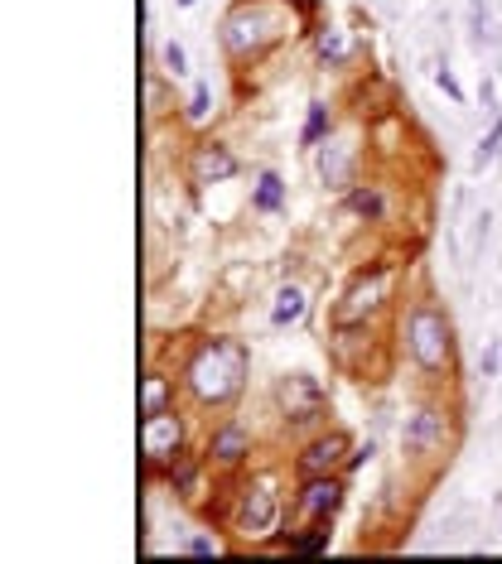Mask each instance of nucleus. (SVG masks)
Listing matches in <instances>:
<instances>
[{"label": "nucleus", "instance_id": "6e6552de", "mask_svg": "<svg viewBox=\"0 0 502 564\" xmlns=\"http://www.w3.org/2000/svg\"><path fill=\"white\" fill-rule=\"evenodd\" d=\"M232 174H237V160L227 155L223 145H198V155H194L198 184H223V179H232Z\"/></svg>", "mask_w": 502, "mask_h": 564}, {"label": "nucleus", "instance_id": "4468645a", "mask_svg": "<svg viewBox=\"0 0 502 564\" xmlns=\"http://www.w3.org/2000/svg\"><path fill=\"white\" fill-rule=\"evenodd\" d=\"M319 54L329 58V63H348V34L343 29H324L319 34Z\"/></svg>", "mask_w": 502, "mask_h": 564}, {"label": "nucleus", "instance_id": "dca6fc26", "mask_svg": "<svg viewBox=\"0 0 502 564\" xmlns=\"http://www.w3.org/2000/svg\"><path fill=\"white\" fill-rule=\"evenodd\" d=\"M353 213L382 217V193H377V188H358V193H353Z\"/></svg>", "mask_w": 502, "mask_h": 564}, {"label": "nucleus", "instance_id": "412c9836", "mask_svg": "<svg viewBox=\"0 0 502 564\" xmlns=\"http://www.w3.org/2000/svg\"><path fill=\"white\" fill-rule=\"evenodd\" d=\"M324 540H329V531H314V536L295 540V550H300V555H314V550H324Z\"/></svg>", "mask_w": 502, "mask_h": 564}, {"label": "nucleus", "instance_id": "9b49d317", "mask_svg": "<svg viewBox=\"0 0 502 564\" xmlns=\"http://www.w3.org/2000/svg\"><path fill=\"white\" fill-rule=\"evenodd\" d=\"M348 150H343V145H329V150H324V155H319V179H324V184H334V188H343L348 184Z\"/></svg>", "mask_w": 502, "mask_h": 564}, {"label": "nucleus", "instance_id": "f8f14e48", "mask_svg": "<svg viewBox=\"0 0 502 564\" xmlns=\"http://www.w3.org/2000/svg\"><path fill=\"white\" fill-rule=\"evenodd\" d=\"M242 454H247V430H242V425H227V430H218V439H213V458L237 463Z\"/></svg>", "mask_w": 502, "mask_h": 564}, {"label": "nucleus", "instance_id": "6ab92c4d", "mask_svg": "<svg viewBox=\"0 0 502 564\" xmlns=\"http://www.w3.org/2000/svg\"><path fill=\"white\" fill-rule=\"evenodd\" d=\"M165 68L174 73V78H184V73H189V68H184V49H179V44H165Z\"/></svg>", "mask_w": 502, "mask_h": 564}, {"label": "nucleus", "instance_id": "0eeeda50", "mask_svg": "<svg viewBox=\"0 0 502 564\" xmlns=\"http://www.w3.org/2000/svg\"><path fill=\"white\" fill-rule=\"evenodd\" d=\"M338 502H343V487L334 483V478H309V487H305V497H300V511L305 516H314V521H324V516H334L338 511Z\"/></svg>", "mask_w": 502, "mask_h": 564}, {"label": "nucleus", "instance_id": "39448f33", "mask_svg": "<svg viewBox=\"0 0 502 564\" xmlns=\"http://www.w3.org/2000/svg\"><path fill=\"white\" fill-rule=\"evenodd\" d=\"M440 439H445V415L440 410H416L411 425H406V449L430 454V449H440Z\"/></svg>", "mask_w": 502, "mask_h": 564}, {"label": "nucleus", "instance_id": "423d86ee", "mask_svg": "<svg viewBox=\"0 0 502 564\" xmlns=\"http://www.w3.org/2000/svg\"><path fill=\"white\" fill-rule=\"evenodd\" d=\"M343 454H348V434H324V439H314L305 454H300V468H305L309 478H319V473L338 468Z\"/></svg>", "mask_w": 502, "mask_h": 564}, {"label": "nucleus", "instance_id": "f03ea898", "mask_svg": "<svg viewBox=\"0 0 502 564\" xmlns=\"http://www.w3.org/2000/svg\"><path fill=\"white\" fill-rule=\"evenodd\" d=\"M406 343H411V357H416L425 372L449 367L454 343H449V319L440 314V309H430V304L411 309V319H406Z\"/></svg>", "mask_w": 502, "mask_h": 564}, {"label": "nucleus", "instance_id": "393cba45", "mask_svg": "<svg viewBox=\"0 0 502 564\" xmlns=\"http://www.w3.org/2000/svg\"><path fill=\"white\" fill-rule=\"evenodd\" d=\"M179 5H194V0H179Z\"/></svg>", "mask_w": 502, "mask_h": 564}, {"label": "nucleus", "instance_id": "1a4fd4ad", "mask_svg": "<svg viewBox=\"0 0 502 564\" xmlns=\"http://www.w3.org/2000/svg\"><path fill=\"white\" fill-rule=\"evenodd\" d=\"M382 285H387V275H382V270H372V280H358V290H353V295H348V304L338 309V319H363L367 309L377 304Z\"/></svg>", "mask_w": 502, "mask_h": 564}, {"label": "nucleus", "instance_id": "7ed1b4c3", "mask_svg": "<svg viewBox=\"0 0 502 564\" xmlns=\"http://www.w3.org/2000/svg\"><path fill=\"white\" fill-rule=\"evenodd\" d=\"M276 516H280V502H276V487L271 483H256L242 492V511H237V521H242V531L251 540L271 536L276 531Z\"/></svg>", "mask_w": 502, "mask_h": 564}, {"label": "nucleus", "instance_id": "ddd939ff", "mask_svg": "<svg viewBox=\"0 0 502 564\" xmlns=\"http://www.w3.org/2000/svg\"><path fill=\"white\" fill-rule=\"evenodd\" d=\"M300 314H305V290L300 285H285L276 295V314L271 319H276V328H285V323H295Z\"/></svg>", "mask_w": 502, "mask_h": 564}, {"label": "nucleus", "instance_id": "aec40b11", "mask_svg": "<svg viewBox=\"0 0 502 564\" xmlns=\"http://www.w3.org/2000/svg\"><path fill=\"white\" fill-rule=\"evenodd\" d=\"M203 116H208V87L198 82V87H194V102H189V121H203Z\"/></svg>", "mask_w": 502, "mask_h": 564}, {"label": "nucleus", "instance_id": "f3484780", "mask_svg": "<svg viewBox=\"0 0 502 564\" xmlns=\"http://www.w3.org/2000/svg\"><path fill=\"white\" fill-rule=\"evenodd\" d=\"M498 140H502V121H498V126H493V135H488V140H483V145H478V155H474V169H488V164H493V155H498Z\"/></svg>", "mask_w": 502, "mask_h": 564}, {"label": "nucleus", "instance_id": "4be33fe9", "mask_svg": "<svg viewBox=\"0 0 502 564\" xmlns=\"http://www.w3.org/2000/svg\"><path fill=\"white\" fill-rule=\"evenodd\" d=\"M319 131H324V107L309 111V131H305V140H319Z\"/></svg>", "mask_w": 502, "mask_h": 564}, {"label": "nucleus", "instance_id": "b1692460", "mask_svg": "<svg viewBox=\"0 0 502 564\" xmlns=\"http://www.w3.org/2000/svg\"><path fill=\"white\" fill-rule=\"evenodd\" d=\"M440 87H445V92H449V97H454V102H459V97H464V92H459V82L449 78V73H440Z\"/></svg>", "mask_w": 502, "mask_h": 564}, {"label": "nucleus", "instance_id": "5701e85b", "mask_svg": "<svg viewBox=\"0 0 502 564\" xmlns=\"http://www.w3.org/2000/svg\"><path fill=\"white\" fill-rule=\"evenodd\" d=\"M189 550H194V555H218V545H213V540H203V536H198Z\"/></svg>", "mask_w": 502, "mask_h": 564}, {"label": "nucleus", "instance_id": "a211bd4d", "mask_svg": "<svg viewBox=\"0 0 502 564\" xmlns=\"http://www.w3.org/2000/svg\"><path fill=\"white\" fill-rule=\"evenodd\" d=\"M256 203H261V208H276V203H280V179H276V174H261Z\"/></svg>", "mask_w": 502, "mask_h": 564}, {"label": "nucleus", "instance_id": "9d476101", "mask_svg": "<svg viewBox=\"0 0 502 564\" xmlns=\"http://www.w3.org/2000/svg\"><path fill=\"white\" fill-rule=\"evenodd\" d=\"M174 444H179V425H174L169 415H150V420H145V454L165 458Z\"/></svg>", "mask_w": 502, "mask_h": 564}, {"label": "nucleus", "instance_id": "20e7f679", "mask_svg": "<svg viewBox=\"0 0 502 564\" xmlns=\"http://www.w3.org/2000/svg\"><path fill=\"white\" fill-rule=\"evenodd\" d=\"M276 401L295 425H309V420L324 415V391H319L309 376H285V381L276 386Z\"/></svg>", "mask_w": 502, "mask_h": 564}, {"label": "nucleus", "instance_id": "2eb2a0df", "mask_svg": "<svg viewBox=\"0 0 502 564\" xmlns=\"http://www.w3.org/2000/svg\"><path fill=\"white\" fill-rule=\"evenodd\" d=\"M165 396H169L165 376H145V420L150 415H165Z\"/></svg>", "mask_w": 502, "mask_h": 564}, {"label": "nucleus", "instance_id": "f257e3e1", "mask_svg": "<svg viewBox=\"0 0 502 564\" xmlns=\"http://www.w3.org/2000/svg\"><path fill=\"white\" fill-rule=\"evenodd\" d=\"M242 367H247L242 343H208V348H198V357L189 362V391L208 405L232 401V396L242 391Z\"/></svg>", "mask_w": 502, "mask_h": 564}]
</instances>
